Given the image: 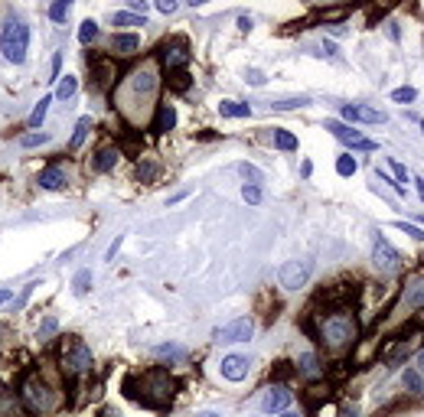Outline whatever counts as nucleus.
Returning <instances> with one entry per match:
<instances>
[{
  "instance_id": "obj_13",
  "label": "nucleus",
  "mask_w": 424,
  "mask_h": 417,
  "mask_svg": "<svg viewBox=\"0 0 424 417\" xmlns=\"http://www.w3.org/2000/svg\"><path fill=\"white\" fill-rule=\"evenodd\" d=\"M339 114L346 121H362V124H385V111H375L369 105H343Z\"/></svg>"
},
{
  "instance_id": "obj_46",
  "label": "nucleus",
  "mask_w": 424,
  "mask_h": 417,
  "mask_svg": "<svg viewBox=\"0 0 424 417\" xmlns=\"http://www.w3.org/2000/svg\"><path fill=\"white\" fill-rule=\"evenodd\" d=\"M157 10L160 13H176V3L173 0H157Z\"/></svg>"
},
{
  "instance_id": "obj_50",
  "label": "nucleus",
  "mask_w": 424,
  "mask_h": 417,
  "mask_svg": "<svg viewBox=\"0 0 424 417\" xmlns=\"http://www.w3.org/2000/svg\"><path fill=\"white\" fill-rule=\"evenodd\" d=\"M13 300V290H7V287H0V307H3V303H10Z\"/></svg>"
},
{
  "instance_id": "obj_20",
  "label": "nucleus",
  "mask_w": 424,
  "mask_h": 417,
  "mask_svg": "<svg viewBox=\"0 0 424 417\" xmlns=\"http://www.w3.org/2000/svg\"><path fill=\"white\" fill-rule=\"evenodd\" d=\"M173 127H176L173 105H160V108H157V118H153V131H157V134H167V131H173Z\"/></svg>"
},
{
  "instance_id": "obj_3",
  "label": "nucleus",
  "mask_w": 424,
  "mask_h": 417,
  "mask_svg": "<svg viewBox=\"0 0 424 417\" xmlns=\"http://www.w3.org/2000/svg\"><path fill=\"white\" fill-rule=\"evenodd\" d=\"M17 398H20V407L30 411L33 417H50L63 407L65 392H63V385H59V378L50 375V365H36V368H30V372H23Z\"/></svg>"
},
{
  "instance_id": "obj_40",
  "label": "nucleus",
  "mask_w": 424,
  "mask_h": 417,
  "mask_svg": "<svg viewBox=\"0 0 424 417\" xmlns=\"http://www.w3.org/2000/svg\"><path fill=\"white\" fill-rule=\"evenodd\" d=\"M36 287H39V284H26V287H23V294H20L17 300H13V307H17V310H23V307H26V300L33 297V290H36Z\"/></svg>"
},
{
  "instance_id": "obj_42",
  "label": "nucleus",
  "mask_w": 424,
  "mask_h": 417,
  "mask_svg": "<svg viewBox=\"0 0 424 417\" xmlns=\"http://www.w3.org/2000/svg\"><path fill=\"white\" fill-rule=\"evenodd\" d=\"M170 85H173V92H187V88H189V75L187 72H173V82H170Z\"/></svg>"
},
{
  "instance_id": "obj_38",
  "label": "nucleus",
  "mask_w": 424,
  "mask_h": 417,
  "mask_svg": "<svg viewBox=\"0 0 424 417\" xmlns=\"http://www.w3.org/2000/svg\"><path fill=\"white\" fill-rule=\"evenodd\" d=\"M238 176H245V180H251V183H258V180H262V170H255L251 163H238Z\"/></svg>"
},
{
  "instance_id": "obj_47",
  "label": "nucleus",
  "mask_w": 424,
  "mask_h": 417,
  "mask_svg": "<svg viewBox=\"0 0 424 417\" xmlns=\"http://www.w3.org/2000/svg\"><path fill=\"white\" fill-rule=\"evenodd\" d=\"M392 173H395V180H399V186L405 183V180H408V176H405V167H401V163H392ZM401 189H405V186H401Z\"/></svg>"
},
{
  "instance_id": "obj_36",
  "label": "nucleus",
  "mask_w": 424,
  "mask_h": 417,
  "mask_svg": "<svg viewBox=\"0 0 424 417\" xmlns=\"http://www.w3.org/2000/svg\"><path fill=\"white\" fill-rule=\"evenodd\" d=\"M242 199H245L248 206H258V202H262V189H258L255 183H248L245 189H242Z\"/></svg>"
},
{
  "instance_id": "obj_53",
  "label": "nucleus",
  "mask_w": 424,
  "mask_h": 417,
  "mask_svg": "<svg viewBox=\"0 0 424 417\" xmlns=\"http://www.w3.org/2000/svg\"><path fill=\"white\" fill-rule=\"evenodd\" d=\"M418 196H421V202H424V180H418Z\"/></svg>"
},
{
  "instance_id": "obj_23",
  "label": "nucleus",
  "mask_w": 424,
  "mask_h": 417,
  "mask_svg": "<svg viewBox=\"0 0 424 417\" xmlns=\"http://www.w3.org/2000/svg\"><path fill=\"white\" fill-rule=\"evenodd\" d=\"M112 23L114 26H125V30H131V26H147V17H138V13H131V10H118L112 17Z\"/></svg>"
},
{
  "instance_id": "obj_10",
  "label": "nucleus",
  "mask_w": 424,
  "mask_h": 417,
  "mask_svg": "<svg viewBox=\"0 0 424 417\" xmlns=\"http://www.w3.org/2000/svg\"><path fill=\"white\" fill-rule=\"evenodd\" d=\"M372 261L379 270H395L399 268V251L388 245V238L379 228L372 232Z\"/></svg>"
},
{
  "instance_id": "obj_15",
  "label": "nucleus",
  "mask_w": 424,
  "mask_h": 417,
  "mask_svg": "<svg viewBox=\"0 0 424 417\" xmlns=\"http://www.w3.org/2000/svg\"><path fill=\"white\" fill-rule=\"evenodd\" d=\"M92 78H95V85L98 88H114V65L112 59H101V56H92Z\"/></svg>"
},
{
  "instance_id": "obj_45",
  "label": "nucleus",
  "mask_w": 424,
  "mask_h": 417,
  "mask_svg": "<svg viewBox=\"0 0 424 417\" xmlns=\"http://www.w3.org/2000/svg\"><path fill=\"white\" fill-rule=\"evenodd\" d=\"M127 10H134L138 17H144V13H147V3H144V0H131V3H127Z\"/></svg>"
},
{
  "instance_id": "obj_8",
  "label": "nucleus",
  "mask_w": 424,
  "mask_h": 417,
  "mask_svg": "<svg viewBox=\"0 0 424 417\" xmlns=\"http://www.w3.org/2000/svg\"><path fill=\"white\" fill-rule=\"evenodd\" d=\"M277 281L284 290H300V287H307L310 281V264H304V261H287L284 268L277 270Z\"/></svg>"
},
{
  "instance_id": "obj_34",
  "label": "nucleus",
  "mask_w": 424,
  "mask_h": 417,
  "mask_svg": "<svg viewBox=\"0 0 424 417\" xmlns=\"http://www.w3.org/2000/svg\"><path fill=\"white\" fill-rule=\"evenodd\" d=\"M337 173H339V176H352V173H356V160H352L350 153H339V160H337Z\"/></svg>"
},
{
  "instance_id": "obj_44",
  "label": "nucleus",
  "mask_w": 424,
  "mask_h": 417,
  "mask_svg": "<svg viewBox=\"0 0 424 417\" xmlns=\"http://www.w3.org/2000/svg\"><path fill=\"white\" fill-rule=\"evenodd\" d=\"M157 356H183L180 345H157Z\"/></svg>"
},
{
  "instance_id": "obj_49",
  "label": "nucleus",
  "mask_w": 424,
  "mask_h": 417,
  "mask_svg": "<svg viewBox=\"0 0 424 417\" xmlns=\"http://www.w3.org/2000/svg\"><path fill=\"white\" fill-rule=\"evenodd\" d=\"M248 82L251 85H264V72H248Z\"/></svg>"
},
{
  "instance_id": "obj_4",
  "label": "nucleus",
  "mask_w": 424,
  "mask_h": 417,
  "mask_svg": "<svg viewBox=\"0 0 424 417\" xmlns=\"http://www.w3.org/2000/svg\"><path fill=\"white\" fill-rule=\"evenodd\" d=\"M125 394L147 407H167L176 394V378L167 368H150V372L138 375V378L125 381Z\"/></svg>"
},
{
  "instance_id": "obj_19",
  "label": "nucleus",
  "mask_w": 424,
  "mask_h": 417,
  "mask_svg": "<svg viewBox=\"0 0 424 417\" xmlns=\"http://www.w3.org/2000/svg\"><path fill=\"white\" fill-rule=\"evenodd\" d=\"M405 300H408L412 307H424V274L408 277V284H405Z\"/></svg>"
},
{
  "instance_id": "obj_9",
  "label": "nucleus",
  "mask_w": 424,
  "mask_h": 417,
  "mask_svg": "<svg viewBox=\"0 0 424 417\" xmlns=\"http://www.w3.org/2000/svg\"><path fill=\"white\" fill-rule=\"evenodd\" d=\"M251 336H255L251 317H238V319H232L229 326L215 330V343H248Z\"/></svg>"
},
{
  "instance_id": "obj_32",
  "label": "nucleus",
  "mask_w": 424,
  "mask_h": 417,
  "mask_svg": "<svg viewBox=\"0 0 424 417\" xmlns=\"http://www.w3.org/2000/svg\"><path fill=\"white\" fill-rule=\"evenodd\" d=\"M304 105H310V98H284V101H271L268 108H271V111H294V108H304Z\"/></svg>"
},
{
  "instance_id": "obj_7",
  "label": "nucleus",
  "mask_w": 424,
  "mask_h": 417,
  "mask_svg": "<svg viewBox=\"0 0 424 417\" xmlns=\"http://www.w3.org/2000/svg\"><path fill=\"white\" fill-rule=\"evenodd\" d=\"M189 52H187V43L183 39H173V43H163L160 52H157V65L167 69V72H180L187 65Z\"/></svg>"
},
{
  "instance_id": "obj_22",
  "label": "nucleus",
  "mask_w": 424,
  "mask_h": 417,
  "mask_svg": "<svg viewBox=\"0 0 424 417\" xmlns=\"http://www.w3.org/2000/svg\"><path fill=\"white\" fill-rule=\"evenodd\" d=\"M88 131H92V118H78L72 137H69V150H78L88 140Z\"/></svg>"
},
{
  "instance_id": "obj_33",
  "label": "nucleus",
  "mask_w": 424,
  "mask_h": 417,
  "mask_svg": "<svg viewBox=\"0 0 424 417\" xmlns=\"http://www.w3.org/2000/svg\"><path fill=\"white\" fill-rule=\"evenodd\" d=\"M153 173H157V160H144V163H138V173H134V176H138V183H147Z\"/></svg>"
},
{
  "instance_id": "obj_39",
  "label": "nucleus",
  "mask_w": 424,
  "mask_h": 417,
  "mask_svg": "<svg viewBox=\"0 0 424 417\" xmlns=\"http://www.w3.org/2000/svg\"><path fill=\"white\" fill-rule=\"evenodd\" d=\"M17 401H20V398H17ZM17 401H13L10 392L0 385V407H7V414H17Z\"/></svg>"
},
{
  "instance_id": "obj_6",
  "label": "nucleus",
  "mask_w": 424,
  "mask_h": 417,
  "mask_svg": "<svg viewBox=\"0 0 424 417\" xmlns=\"http://www.w3.org/2000/svg\"><path fill=\"white\" fill-rule=\"evenodd\" d=\"M26 50H30V26L23 20L10 17L3 30H0V52L3 59L13 62V65H23L26 62Z\"/></svg>"
},
{
  "instance_id": "obj_5",
  "label": "nucleus",
  "mask_w": 424,
  "mask_h": 417,
  "mask_svg": "<svg viewBox=\"0 0 424 417\" xmlns=\"http://www.w3.org/2000/svg\"><path fill=\"white\" fill-rule=\"evenodd\" d=\"M59 372H63L65 378H72V381H82V378H88V375L95 372L92 349H88L78 336L65 339L63 349H59Z\"/></svg>"
},
{
  "instance_id": "obj_16",
  "label": "nucleus",
  "mask_w": 424,
  "mask_h": 417,
  "mask_svg": "<svg viewBox=\"0 0 424 417\" xmlns=\"http://www.w3.org/2000/svg\"><path fill=\"white\" fill-rule=\"evenodd\" d=\"M118 157H121V150L114 147V144H101V147L95 150V157H92V170L95 173H112L114 163H118Z\"/></svg>"
},
{
  "instance_id": "obj_29",
  "label": "nucleus",
  "mask_w": 424,
  "mask_h": 417,
  "mask_svg": "<svg viewBox=\"0 0 424 417\" xmlns=\"http://www.w3.org/2000/svg\"><path fill=\"white\" fill-rule=\"evenodd\" d=\"M275 147H281V150H297V137L290 134V131H281V127H275Z\"/></svg>"
},
{
  "instance_id": "obj_43",
  "label": "nucleus",
  "mask_w": 424,
  "mask_h": 417,
  "mask_svg": "<svg viewBox=\"0 0 424 417\" xmlns=\"http://www.w3.org/2000/svg\"><path fill=\"white\" fill-rule=\"evenodd\" d=\"M46 140H50L46 134H26V137H23V147H43Z\"/></svg>"
},
{
  "instance_id": "obj_37",
  "label": "nucleus",
  "mask_w": 424,
  "mask_h": 417,
  "mask_svg": "<svg viewBox=\"0 0 424 417\" xmlns=\"http://www.w3.org/2000/svg\"><path fill=\"white\" fill-rule=\"evenodd\" d=\"M414 98H418L414 88H395V92H392V101H399V105H408V101H414Z\"/></svg>"
},
{
  "instance_id": "obj_14",
  "label": "nucleus",
  "mask_w": 424,
  "mask_h": 417,
  "mask_svg": "<svg viewBox=\"0 0 424 417\" xmlns=\"http://www.w3.org/2000/svg\"><path fill=\"white\" fill-rule=\"evenodd\" d=\"M138 46H140V39L134 33H114V36H108V52H112L114 59H131L138 52Z\"/></svg>"
},
{
  "instance_id": "obj_26",
  "label": "nucleus",
  "mask_w": 424,
  "mask_h": 417,
  "mask_svg": "<svg viewBox=\"0 0 424 417\" xmlns=\"http://www.w3.org/2000/svg\"><path fill=\"white\" fill-rule=\"evenodd\" d=\"M78 92V78L75 75H65L63 82H59V88H56V101H69Z\"/></svg>"
},
{
  "instance_id": "obj_24",
  "label": "nucleus",
  "mask_w": 424,
  "mask_h": 417,
  "mask_svg": "<svg viewBox=\"0 0 424 417\" xmlns=\"http://www.w3.org/2000/svg\"><path fill=\"white\" fill-rule=\"evenodd\" d=\"M219 114H222V118H248L251 108L245 101H222V105H219Z\"/></svg>"
},
{
  "instance_id": "obj_1",
  "label": "nucleus",
  "mask_w": 424,
  "mask_h": 417,
  "mask_svg": "<svg viewBox=\"0 0 424 417\" xmlns=\"http://www.w3.org/2000/svg\"><path fill=\"white\" fill-rule=\"evenodd\" d=\"M163 85V69L157 59H140L134 69L121 75V82L114 85V108L131 127H147L157 118V98Z\"/></svg>"
},
{
  "instance_id": "obj_35",
  "label": "nucleus",
  "mask_w": 424,
  "mask_h": 417,
  "mask_svg": "<svg viewBox=\"0 0 424 417\" xmlns=\"http://www.w3.org/2000/svg\"><path fill=\"white\" fill-rule=\"evenodd\" d=\"M69 10H72V7L63 0V3H52L50 7V17L56 20V23H65V20H69Z\"/></svg>"
},
{
  "instance_id": "obj_51",
  "label": "nucleus",
  "mask_w": 424,
  "mask_h": 417,
  "mask_svg": "<svg viewBox=\"0 0 424 417\" xmlns=\"http://www.w3.org/2000/svg\"><path fill=\"white\" fill-rule=\"evenodd\" d=\"M238 30H242V33H248V30H251V20H248V17H238Z\"/></svg>"
},
{
  "instance_id": "obj_17",
  "label": "nucleus",
  "mask_w": 424,
  "mask_h": 417,
  "mask_svg": "<svg viewBox=\"0 0 424 417\" xmlns=\"http://www.w3.org/2000/svg\"><path fill=\"white\" fill-rule=\"evenodd\" d=\"M248 356H225L222 359V378L229 381H242L245 375H248Z\"/></svg>"
},
{
  "instance_id": "obj_25",
  "label": "nucleus",
  "mask_w": 424,
  "mask_h": 417,
  "mask_svg": "<svg viewBox=\"0 0 424 417\" xmlns=\"http://www.w3.org/2000/svg\"><path fill=\"white\" fill-rule=\"evenodd\" d=\"M50 105H52V95H43V98L36 101V108L30 111L26 124H30V127H39V124H43V118H46V111H50Z\"/></svg>"
},
{
  "instance_id": "obj_11",
  "label": "nucleus",
  "mask_w": 424,
  "mask_h": 417,
  "mask_svg": "<svg viewBox=\"0 0 424 417\" xmlns=\"http://www.w3.org/2000/svg\"><path fill=\"white\" fill-rule=\"evenodd\" d=\"M326 131H333V134L346 144V147H356V150H375L379 144L375 140H369L365 134H359L356 127H350V124H339V121H326Z\"/></svg>"
},
{
  "instance_id": "obj_54",
  "label": "nucleus",
  "mask_w": 424,
  "mask_h": 417,
  "mask_svg": "<svg viewBox=\"0 0 424 417\" xmlns=\"http://www.w3.org/2000/svg\"><path fill=\"white\" fill-rule=\"evenodd\" d=\"M281 417H300V414H294V411H284V414H281Z\"/></svg>"
},
{
  "instance_id": "obj_21",
  "label": "nucleus",
  "mask_w": 424,
  "mask_h": 417,
  "mask_svg": "<svg viewBox=\"0 0 424 417\" xmlns=\"http://www.w3.org/2000/svg\"><path fill=\"white\" fill-rule=\"evenodd\" d=\"M297 372L304 375V378H324V365H320V359L317 356H300V362H297Z\"/></svg>"
},
{
  "instance_id": "obj_52",
  "label": "nucleus",
  "mask_w": 424,
  "mask_h": 417,
  "mask_svg": "<svg viewBox=\"0 0 424 417\" xmlns=\"http://www.w3.org/2000/svg\"><path fill=\"white\" fill-rule=\"evenodd\" d=\"M418 372H421V375H424V349H421V352H418Z\"/></svg>"
},
{
  "instance_id": "obj_41",
  "label": "nucleus",
  "mask_w": 424,
  "mask_h": 417,
  "mask_svg": "<svg viewBox=\"0 0 424 417\" xmlns=\"http://www.w3.org/2000/svg\"><path fill=\"white\" fill-rule=\"evenodd\" d=\"M399 232L412 235V238H418V242H424V228H418V225H408V222H399Z\"/></svg>"
},
{
  "instance_id": "obj_2",
  "label": "nucleus",
  "mask_w": 424,
  "mask_h": 417,
  "mask_svg": "<svg viewBox=\"0 0 424 417\" xmlns=\"http://www.w3.org/2000/svg\"><path fill=\"white\" fill-rule=\"evenodd\" d=\"M313 336L317 343L324 345L330 356H346L356 336H359V319L352 313L350 303H333V307H320L313 310Z\"/></svg>"
},
{
  "instance_id": "obj_18",
  "label": "nucleus",
  "mask_w": 424,
  "mask_h": 417,
  "mask_svg": "<svg viewBox=\"0 0 424 417\" xmlns=\"http://www.w3.org/2000/svg\"><path fill=\"white\" fill-rule=\"evenodd\" d=\"M39 186H43V189H52V193L65 189V173H63V167H46V170L39 173Z\"/></svg>"
},
{
  "instance_id": "obj_55",
  "label": "nucleus",
  "mask_w": 424,
  "mask_h": 417,
  "mask_svg": "<svg viewBox=\"0 0 424 417\" xmlns=\"http://www.w3.org/2000/svg\"><path fill=\"white\" fill-rule=\"evenodd\" d=\"M202 417H219V414H202Z\"/></svg>"
},
{
  "instance_id": "obj_31",
  "label": "nucleus",
  "mask_w": 424,
  "mask_h": 417,
  "mask_svg": "<svg viewBox=\"0 0 424 417\" xmlns=\"http://www.w3.org/2000/svg\"><path fill=\"white\" fill-rule=\"evenodd\" d=\"M72 290L75 294H88V290H92V270H78V274H75L72 277Z\"/></svg>"
},
{
  "instance_id": "obj_27",
  "label": "nucleus",
  "mask_w": 424,
  "mask_h": 417,
  "mask_svg": "<svg viewBox=\"0 0 424 417\" xmlns=\"http://www.w3.org/2000/svg\"><path fill=\"white\" fill-rule=\"evenodd\" d=\"M405 388L414 394H424V375L418 368H408V372H405Z\"/></svg>"
},
{
  "instance_id": "obj_30",
  "label": "nucleus",
  "mask_w": 424,
  "mask_h": 417,
  "mask_svg": "<svg viewBox=\"0 0 424 417\" xmlns=\"http://www.w3.org/2000/svg\"><path fill=\"white\" fill-rule=\"evenodd\" d=\"M95 36H98V23H95V20H85V23L78 26V43H82V46L95 43Z\"/></svg>"
},
{
  "instance_id": "obj_12",
  "label": "nucleus",
  "mask_w": 424,
  "mask_h": 417,
  "mask_svg": "<svg viewBox=\"0 0 424 417\" xmlns=\"http://www.w3.org/2000/svg\"><path fill=\"white\" fill-rule=\"evenodd\" d=\"M290 401H294L290 388H287V385H275V388H268V392H264L262 411L264 414H284L287 407H290Z\"/></svg>"
},
{
  "instance_id": "obj_48",
  "label": "nucleus",
  "mask_w": 424,
  "mask_h": 417,
  "mask_svg": "<svg viewBox=\"0 0 424 417\" xmlns=\"http://www.w3.org/2000/svg\"><path fill=\"white\" fill-rule=\"evenodd\" d=\"M121 242H125V238L118 235V238H114V245L108 248V255H105V261H114V255H118V248H121Z\"/></svg>"
},
{
  "instance_id": "obj_28",
  "label": "nucleus",
  "mask_w": 424,
  "mask_h": 417,
  "mask_svg": "<svg viewBox=\"0 0 424 417\" xmlns=\"http://www.w3.org/2000/svg\"><path fill=\"white\" fill-rule=\"evenodd\" d=\"M56 330H59V319L46 317V319H43V326H39V332H36V339H39V343H50L52 336H56Z\"/></svg>"
}]
</instances>
